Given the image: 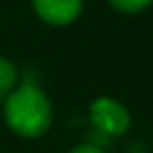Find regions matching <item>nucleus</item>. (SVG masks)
Returning <instances> with one entry per match:
<instances>
[{"mask_svg":"<svg viewBox=\"0 0 153 153\" xmlns=\"http://www.w3.org/2000/svg\"><path fill=\"white\" fill-rule=\"evenodd\" d=\"M88 115H90V122H92L94 130L109 136V138L117 136V134H124L130 128L128 109L122 103H117L115 99H109V97H99L90 105Z\"/></svg>","mask_w":153,"mask_h":153,"instance_id":"obj_2","label":"nucleus"},{"mask_svg":"<svg viewBox=\"0 0 153 153\" xmlns=\"http://www.w3.org/2000/svg\"><path fill=\"white\" fill-rule=\"evenodd\" d=\"M69 153H105L101 147H94V145H90V143H86V145H80V147H76V149H71Z\"/></svg>","mask_w":153,"mask_h":153,"instance_id":"obj_6","label":"nucleus"},{"mask_svg":"<svg viewBox=\"0 0 153 153\" xmlns=\"http://www.w3.org/2000/svg\"><path fill=\"white\" fill-rule=\"evenodd\" d=\"M40 19L53 25H67L82 13V0H32Z\"/></svg>","mask_w":153,"mask_h":153,"instance_id":"obj_3","label":"nucleus"},{"mask_svg":"<svg viewBox=\"0 0 153 153\" xmlns=\"http://www.w3.org/2000/svg\"><path fill=\"white\" fill-rule=\"evenodd\" d=\"M15 84H17V69L15 65L0 57V99H7L13 90H15Z\"/></svg>","mask_w":153,"mask_h":153,"instance_id":"obj_4","label":"nucleus"},{"mask_svg":"<svg viewBox=\"0 0 153 153\" xmlns=\"http://www.w3.org/2000/svg\"><path fill=\"white\" fill-rule=\"evenodd\" d=\"M4 120L15 134L36 138L48 130L53 107L38 86L23 84L4 99Z\"/></svg>","mask_w":153,"mask_h":153,"instance_id":"obj_1","label":"nucleus"},{"mask_svg":"<svg viewBox=\"0 0 153 153\" xmlns=\"http://www.w3.org/2000/svg\"><path fill=\"white\" fill-rule=\"evenodd\" d=\"M109 2H111L113 9H117L122 13H140L153 0H109Z\"/></svg>","mask_w":153,"mask_h":153,"instance_id":"obj_5","label":"nucleus"}]
</instances>
